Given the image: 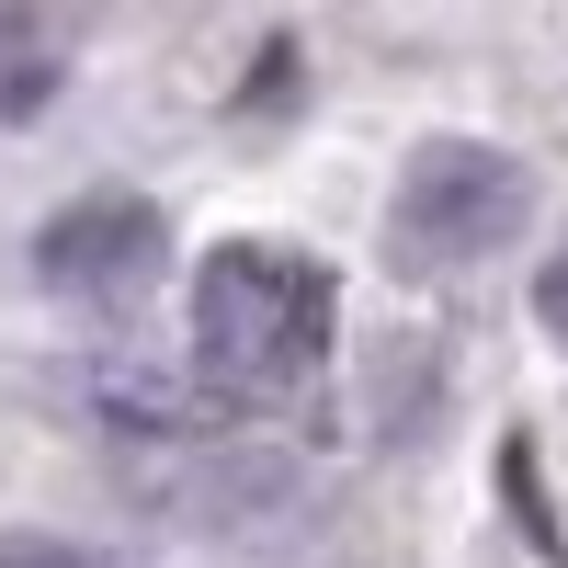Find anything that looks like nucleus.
Here are the masks:
<instances>
[{
    "label": "nucleus",
    "instance_id": "nucleus-3",
    "mask_svg": "<svg viewBox=\"0 0 568 568\" xmlns=\"http://www.w3.org/2000/svg\"><path fill=\"white\" fill-rule=\"evenodd\" d=\"M160 273H171V216L149 194H125V182L69 194L58 216L34 227V284L69 296V307H136Z\"/></svg>",
    "mask_w": 568,
    "mask_h": 568
},
{
    "label": "nucleus",
    "instance_id": "nucleus-4",
    "mask_svg": "<svg viewBox=\"0 0 568 568\" xmlns=\"http://www.w3.org/2000/svg\"><path fill=\"white\" fill-rule=\"evenodd\" d=\"M45 80H58V58H45L34 12H23V0H0V114H34Z\"/></svg>",
    "mask_w": 568,
    "mask_h": 568
},
{
    "label": "nucleus",
    "instance_id": "nucleus-2",
    "mask_svg": "<svg viewBox=\"0 0 568 568\" xmlns=\"http://www.w3.org/2000/svg\"><path fill=\"white\" fill-rule=\"evenodd\" d=\"M524 216H535V171L511 149H489V136H420L398 194H387V251L409 273H466V262L524 240Z\"/></svg>",
    "mask_w": 568,
    "mask_h": 568
},
{
    "label": "nucleus",
    "instance_id": "nucleus-1",
    "mask_svg": "<svg viewBox=\"0 0 568 568\" xmlns=\"http://www.w3.org/2000/svg\"><path fill=\"white\" fill-rule=\"evenodd\" d=\"M329 364V262L296 240H216L194 262V387L273 409Z\"/></svg>",
    "mask_w": 568,
    "mask_h": 568
},
{
    "label": "nucleus",
    "instance_id": "nucleus-5",
    "mask_svg": "<svg viewBox=\"0 0 568 568\" xmlns=\"http://www.w3.org/2000/svg\"><path fill=\"white\" fill-rule=\"evenodd\" d=\"M0 568H125V557L80 546V535H45V524H12V535H0Z\"/></svg>",
    "mask_w": 568,
    "mask_h": 568
},
{
    "label": "nucleus",
    "instance_id": "nucleus-6",
    "mask_svg": "<svg viewBox=\"0 0 568 568\" xmlns=\"http://www.w3.org/2000/svg\"><path fill=\"white\" fill-rule=\"evenodd\" d=\"M535 329H546V342L568 353V251H557V262L535 273Z\"/></svg>",
    "mask_w": 568,
    "mask_h": 568
}]
</instances>
